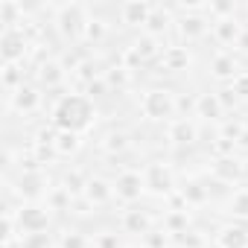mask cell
I'll list each match as a JSON object with an SVG mask.
<instances>
[{
	"label": "cell",
	"instance_id": "43",
	"mask_svg": "<svg viewBox=\"0 0 248 248\" xmlns=\"http://www.w3.org/2000/svg\"><path fill=\"white\" fill-rule=\"evenodd\" d=\"M108 91H111V88H108V82H105L102 76H99L96 82L85 85V96H88V99H96V96H102V93H108Z\"/></svg>",
	"mask_w": 248,
	"mask_h": 248
},
{
	"label": "cell",
	"instance_id": "20",
	"mask_svg": "<svg viewBox=\"0 0 248 248\" xmlns=\"http://www.w3.org/2000/svg\"><path fill=\"white\" fill-rule=\"evenodd\" d=\"M222 99H219V93H199L196 96V117H202V120H207V123H216V120H222Z\"/></svg>",
	"mask_w": 248,
	"mask_h": 248
},
{
	"label": "cell",
	"instance_id": "37",
	"mask_svg": "<svg viewBox=\"0 0 248 248\" xmlns=\"http://www.w3.org/2000/svg\"><path fill=\"white\" fill-rule=\"evenodd\" d=\"M143 239H146V242H143L146 248H170V245L175 242V236H172L170 231H164V228H161V231H155V228H152Z\"/></svg>",
	"mask_w": 248,
	"mask_h": 248
},
{
	"label": "cell",
	"instance_id": "30",
	"mask_svg": "<svg viewBox=\"0 0 248 248\" xmlns=\"http://www.w3.org/2000/svg\"><path fill=\"white\" fill-rule=\"evenodd\" d=\"M102 79L108 82V88L114 91H123V88H129V82H132V70L129 67H123V64H114V67H108L105 73H102Z\"/></svg>",
	"mask_w": 248,
	"mask_h": 248
},
{
	"label": "cell",
	"instance_id": "28",
	"mask_svg": "<svg viewBox=\"0 0 248 248\" xmlns=\"http://www.w3.org/2000/svg\"><path fill=\"white\" fill-rule=\"evenodd\" d=\"M228 213L233 219H242L248 222V187H236L228 199Z\"/></svg>",
	"mask_w": 248,
	"mask_h": 248
},
{
	"label": "cell",
	"instance_id": "35",
	"mask_svg": "<svg viewBox=\"0 0 248 248\" xmlns=\"http://www.w3.org/2000/svg\"><path fill=\"white\" fill-rule=\"evenodd\" d=\"M105 35H108L105 21L91 15V21H88V27H85V35H82V38H85L88 44H102V41H105Z\"/></svg>",
	"mask_w": 248,
	"mask_h": 248
},
{
	"label": "cell",
	"instance_id": "6",
	"mask_svg": "<svg viewBox=\"0 0 248 248\" xmlns=\"http://www.w3.org/2000/svg\"><path fill=\"white\" fill-rule=\"evenodd\" d=\"M114 196L120 202H126V204L140 202L146 196V178H143V172H138V170H123L114 178Z\"/></svg>",
	"mask_w": 248,
	"mask_h": 248
},
{
	"label": "cell",
	"instance_id": "27",
	"mask_svg": "<svg viewBox=\"0 0 248 248\" xmlns=\"http://www.w3.org/2000/svg\"><path fill=\"white\" fill-rule=\"evenodd\" d=\"M0 24H3V30H21L18 24H24V9L15 0H3L0 3Z\"/></svg>",
	"mask_w": 248,
	"mask_h": 248
},
{
	"label": "cell",
	"instance_id": "23",
	"mask_svg": "<svg viewBox=\"0 0 248 248\" xmlns=\"http://www.w3.org/2000/svg\"><path fill=\"white\" fill-rule=\"evenodd\" d=\"M175 24V18H172V9H164V6H155L152 9V18H149V24H146V35H152V38H161L170 27Z\"/></svg>",
	"mask_w": 248,
	"mask_h": 248
},
{
	"label": "cell",
	"instance_id": "14",
	"mask_svg": "<svg viewBox=\"0 0 248 248\" xmlns=\"http://www.w3.org/2000/svg\"><path fill=\"white\" fill-rule=\"evenodd\" d=\"M120 225H123V231H126V233H135V236H146V233L152 231L155 219H152V213H149V210L132 207V210H126V213H123Z\"/></svg>",
	"mask_w": 248,
	"mask_h": 248
},
{
	"label": "cell",
	"instance_id": "39",
	"mask_svg": "<svg viewBox=\"0 0 248 248\" xmlns=\"http://www.w3.org/2000/svg\"><path fill=\"white\" fill-rule=\"evenodd\" d=\"M18 242H21V248H53L50 233H27V236H21Z\"/></svg>",
	"mask_w": 248,
	"mask_h": 248
},
{
	"label": "cell",
	"instance_id": "40",
	"mask_svg": "<svg viewBox=\"0 0 248 248\" xmlns=\"http://www.w3.org/2000/svg\"><path fill=\"white\" fill-rule=\"evenodd\" d=\"M175 242H178V245H184V248H204V245H207V242H204V236H202L199 231H193V228H190V231H184L181 236H175Z\"/></svg>",
	"mask_w": 248,
	"mask_h": 248
},
{
	"label": "cell",
	"instance_id": "1",
	"mask_svg": "<svg viewBox=\"0 0 248 248\" xmlns=\"http://www.w3.org/2000/svg\"><path fill=\"white\" fill-rule=\"evenodd\" d=\"M93 117H96L93 99H88L85 93H64L53 108V129L82 135L93 126Z\"/></svg>",
	"mask_w": 248,
	"mask_h": 248
},
{
	"label": "cell",
	"instance_id": "19",
	"mask_svg": "<svg viewBox=\"0 0 248 248\" xmlns=\"http://www.w3.org/2000/svg\"><path fill=\"white\" fill-rule=\"evenodd\" d=\"M216 248H248V228L245 225H225L216 231Z\"/></svg>",
	"mask_w": 248,
	"mask_h": 248
},
{
	"label": "cell",
	"instance_id": "7",
	"mask_svg": "<svg viewBox=\"0 0 248 248\" xmlns=\"http://www.w3.org/2000/svg\"><path fill=\"white\" fill-rule=\"evenodd\" d=\"M27 35L24 30H3L0 35V56H3V64H21L27 59Z\"/></svg>",
	"mask_w": 248,
	"mask_h": 248
},
{
	"label": "cell",
	"instance_id": "46",
	"mask_svg": "<svg viewBox=\"0 0 248 248\" xmlns=\"http://www.w3.org/2000/svg\"><path fill=\"white\" fill-rule=\"evenodd\" d=\"M219 99H222V108H233V105H236V93H233L231 88L219 91Z\"/></svg>",
	"mask_w": 248,
	"mask_h": 248
},
{
	"label": "cell",
	"instance_id": "50",
	"mask_svg": "<svg viewBox=\"0 0 248 248\" xmlns=\"http://www.w3.org/2000/svg\"><path fill=\"white\" fill-rule=\"evenodd\" d=\"M170 248H184V245H178V242H172V245H170Z\"/></svg>",
	"mask_w": 248,
	"mask_h": 248
},
{
	"label": "cell",
	"instance_id": "21",
	"mask_svg": "<svg viewBox=\"0 0 248 248\" xmlns=\"http://www.w3.org/2000/svg\"><path fill=\"white\" fill-rule=\"evenodd\" d=\"M64 64L59 62V59H47V62H41L38 64V82L44 85V88H59L62 82H64Z\"/></svg>",
	"mask_w": 248,
	"mask_h": 248
},
{
	"label": "cell",
	"instance_id": "31",
	"mask_svg": "<svg viewBox=\"0 0 248 248\" xmlns=\"http://www.w3.org/2000/svg\"><path fill=\"white\" fill-rule=\"evenodd\" d=\"M0 82H3V88H6V96L15 93V91L24 85V70H21V64H3V70H0Z\"/></svg>",
	"mask_w": 248,
	"mask_h": 248
},
{
	"label": "cell",
	"instance_id": "11",
	"mask_svg": "<svg viewBox=\"0 0 248 248\" xmlns=\"http://www.w3.org/2000/svg\"><path fill=\"white\" fill-rule=\"evenodd\" d=\"M38 105H41V91L30 82H24L15 93H9V108L18 114H32L38 111Z\"/></svg>",
	"mask_w": 248,
	"mask_h": 248
},
{
	"label": "cell",
	"instance_id": "13",
	"mask_svg": "<svg viewBox=\"0 0 248 248\" xmlns=\"http://www.w3.org/2000/svg\"><path fill=\"white\" fill-rule=\"evenodd\" d=\"M210 24H213V21H210L207 15H181V18H175V30H178V35H181L184 41H199V38H204V32H207Z\"/></svg>",
	"mask_w": 248,
	"mask_h": 248
},
{
	"label": "cell",
	"instance_id": "18",
	"mask_svg": "<svg viewBox=\"0 0 248 248\" xmlns=\"http://www.w3.org/2000/svg\"><path fill=\"white\" fill-rule=\"evenodd\" d=\"M190 50L187 47H181V44H170V47H164V53H161V67L167 70V73H181V70H187L190 67Z\"/></svg>",
	"mask_w": 248,
	"mask_h": 248
},
{
	"label": "cell",
	"instance_id": "42",
	"mask_svg": "<svg viewBox=\"0 0 248 248\" xmlns=\"http://www.w3.org/2000/svg\"><path fill=\"white\" fill-rule=\"evenodd\" d=\"M236 152V143L233 140H225V138H216L213 140V155L216 158H231Z\"/></svg>",
	"mask_w": 248,
	"mask_h": 248
},
{
	"label": "cell",
	"instance_id": "16",
	"mask_svg": "<svg viewBox=\"0 0 248 248\" xmlns=\"http://www.w3.org/2000/svg\"><path fill=\"white\" fill-rule=\"evenodd\" d=\"M239 73H242V70H239V62H236L233 53H216V56H213V62H210V76H213L216 82H233Z\"/></svg>",
	"mask_w": 248,
	"mask_h": 248
},
{
	"label": "cell",
	"instance_id": "26",
	"mask_svg": "<svg viewBox=\"0 0 248 248\" xmlns=\"http://www.w3.org/2000/svg\"><path fill=\"white\" fill-rule=\"evenodd\" d=\"M132 50L140 56V62H149V59H155V56L161 59V53H164V47H161V38H152V35H146V32H143V35H140V38L132 44Z\"/></svg>",
	"mask_w": 248,
	"mask_h": 248
},
{
	"label": "cell",
	"instance_id": "8",
	"mask_svg": "<svg viewBox=\"0 0 248 248\" xmlns=\"http://www.w3.org/2000/svg\"><path fill=\"white\" fill-rule=\"evenodd\" d=\"M210 175L219 184H239L245 178V164L236 155H231V158H213L210 161Z\"/></svg>",
	"mask_w": 248,
	"mask_h": 248
},
{
	"label": "cell",
	"instance_id": "47",
	"mask_svg": "<svg viewBox=\"0 0 248 248\" xmlns=\"http://www.w3.org/2000/svg\"><path fill=\"white\" fill-rule=\"evenodd\" d=\"M233 50H236V53H248V27H245V32L239 35V41H236Z\"/></svg>",
	"mask_w": 248,
	"mask_h": 248
},
{
	"label": "cell",
	"instance_id": "10",
	"mask_svg": "<svg viewBox=\"0 0 248 248\" xmlns=\"http://www.w3.org/2000/svg\"><path fill=\"white\" fill-rule=\"evenodd\" d=\"M15 193H18L27 204H30V202H38L41 196H47L50 187H47V175H44V170H38V172H21Z\"/></svg>",
	"mask_w": 248,
	"mask_h": 248
},
{
	"label": "cell",
	"instance_id": "38",
	"mask_svg": "<svg viewBox=\"0 0 248 248\" xmlns=\"http://www.w3.org/2000/svg\"><path fill=\"white\" fill-rule=\"evenodd\" d=\"M242 132H245V126L242 123H236V120H225L222 126H219V138H225V140H239L242 138Z\"/></svg>",
	"mask_w": 248,
	"mask_h": 248
},
{
	"label": "cell",
	"instance_id": "24",
	"mask_svg": "<svg viewBox=\"0 0 248 248\" xmlns=\"http://www.w3.org/2000/svg\"><path fill=\"white\" fill-rule=\"evenodd\" d=\"M53 149H56L59 158H70V155H76V152L82 149V135H76V132H59V129H56Z\"/></svg>",
	"mask_w": 248,
	"mask_h": 248
},
{
	"label": "cell",
	"instance_id": "9",
	"mask_svg": "<svg viewBox=\"0 0 248 248\" xmlns=\"http://www.w3.org/2000/svg\"><path fill=\"white\" fill-rule=\"evenodd\" d=\"M152 3L149 0H126V3L120 6V21L132 27V30H146L149 18H152Z\"/></svg>",
	"mask_w": 248,
	"mask_h": 248
},
{
	"label": "cell",
	"instance_id": "29",
	"mask_svg": "<svg viewBox=\"0 0 248 248\" xmlns=\"http://www.w3.org/2000/svg\"><path fill=\"white\" fill-rule=\"evenodd\" d=\"M178 196L184 199V204L187 207H199V204H204L210 196H207V187H202L199 181H187L181 190H178Z\"/></svg>",
	"mask_w": 248,
	"mask_h": 248
},
{
	"label": "cell",
	"instance_id": "33",
	"mask_svg": "<svg viewBox=\"0 0 248 248\" xmlns=\"http://www.w3.org/2000/svg\"><path fill=\"white\" fill-rule=\"evenodd\" d=\"M70 202H73V196L62 187V184H56V187H50V193H47V207L50 210H70Z\"/></svg>",
	"mask_w": 248,
	"mask_h": 248
},
{
	"label": "cell",
	"instance_id": "44",
	"mask_svg": "<svg viewBox=\"0 0 248 248\" xmlns=\"http://www.w3.org/2000/svg\"><path fill=\"white\" fill-rule=\"evenodd\" d=\"M231 91L236 93V99L242 96V99H248V70H242L233 82H231Z\"/></svg>",
	"mask_w": 248,
	"mask_h": 248
},
{
	"label": "cell",
	"instance_id": "41",
	"mask_svg": "<svg viewBox=\"0 0 248 248\" xmlns=\"http://www.w3.org/2000/svg\"><path fill=\"white\" fill-rule=\"evenodd\" d=\"M76 76H79V79H82L85 85H91V82H96V79H99L102 73H99V70L93 67V62H79V67H76Z\"/></svg>",
	"mask_w": 248,
	"mask_h": 248
},
{
	"label": "cell",
	"instance_id": "49",
	"mask_svg": "<svg viewBox=\"0 0 248 248\" xmlns=\"http://www.w3.org/2000/svg\"><path fill=\"white\" fill-rule=\"evenodd\" d=\"M242 126H245V129H248V114H245V117H242Z\"/></svg>",
	"mask_w": 248,
	"mask_h": 248
},
{
	"label": "cell",
	"instance_id": "22",
	"mask_svg": "<svg viewBox=\"0 0 248 248\" xmlns=\"http://www.w3.org/2000/svg\"><path fill=\"white\" fill-rule=\"evenodd\" d=\"M99 146H102V152H105V155H123V152L132 146V140H129V132H123V129H111V132H105V135H102Z\"/></svg>",
	"mask_w": 248,
	"mask_h": 248
},
{
	"label": "cell",
	"instance_id": "34",
	"mask_svg": "<svg viewBox=\"0 0 248 248\" xmlns=\"http://www.w3.org/2000/svg\"><path fill=\"white\" fill-rule=\"evenodd\" d=\"M207 18H210V21H225V18H236V3H233V0H210Z\"/></svg>",
	"mask_w": 248,
	"mask_h": 248
},
{
	"label": "cell",
	"instance_id": "51",
	"mask_svg": "<svg viewBox=\"0 0 248 248\" xmlns=\"http://www.w3.org/2000/svg\"><path fill=\"white\" fill-rule=\"evenodd\" d=\"M143 248H146V245H143Z\"/></svg>",
	"mask_w": 248,
	"mask_h": 248
},
{
	"label": "cell",
	"instance_id": "5",
	"mask_svg": "<svg viewBox=\"0 0 248 248\" xmlns=\"http://www.w3.org/2000/svg\"><path fill=\"white\" fill-rule=\"evenodd\" d=\"M143 178H146V193H152V196H158V199H170V196L178 193V190H175V175H172V170H170L167 164H161V161L149 164V167L143 170Z\"/></svg>",
	"mask_w": 248,
	"mask_h": 248
},
{
	"label": "cell",
	"instance_id": "45",
	"mask_svg": "<svg viewBox=\"0 0 248 248\" xmlns=\"http://www.w3.org/2000/svg\"><path fill=\"white\" fill-rule=\"evenodd\" d=\"M96 248H120V242H117V233H99V239H96Z\"/></svg>",
	"mask_w": 248,
	"mask_h": 248
},
{
	"label": "cell",
	"instance_id": "2",
	"mask_svg": "<svg viewBox=\"0 0 248 248\" xmlns=\"http://www.w3.org/2000/svg\"><path fill=\"white\" fill-rule=\"evenodd\" d=\"M178 96L170 88H149L140 96V114L152 123H172L175 111H178Z\"/></svg>",
	"mask_w": 248,
	"mask_h": 248
},
{
	"label": "cell",
	"instance_id": "36",
	"mask_svg": "<svg viewBox=\"0 0 248 248\" xmlns=\"http://www.w3.org/2000/svg\"><path fill=\"white\" fill-rule=\"evenodd\" d=\"M59 248H91V239L82 231H62L59 233Z\"/></svg>",
	"mask_w": 248,
	"mask_h": 248
},
{
	"label": "cell",
	"instance_id": "4",
	"mask_svg": "<svg viewBox=\"0 0 248 248\" xmlns=\"http://www.w3.org/2000/svg\"><path fill=\"white\" fill-rule=\"evenodd\" d=\"M15 222L21 228V236H27V233H47L53 216H50V207L47 204L30 202V204H21L15 210Z\"/></svg>",
	"mask_w": 248,
	"mask_h": 248
},
{
	"label": "cell",
	"instance_id": "15",
	"mask_svg": "<svg viewBox=\"0 0 248 248\" xmlns=\"http://www.w3.org/2000/svg\"><path fill=\"white\" fill-rule=\"evenodd\" d=\"M213 38L222 44V47H236L239 35L245 32V24L239 18H225V21H213Z\"/></svg>",
	"mask_w": 248,
	"mask_h": 248
},
{
	"label": "cell",
	"instance_id": "17",
	"mask_svg": "<svg viewBox=\"0 0 248 248\" xmlns=\"http://www.w3.org/2000/svg\"><path fill=\"white\" fill-rule=\"evenodd\" d=\"M91 207H102V204H108L111 199H114V181H105V178H99V175H93V178H88V187H85V196H82Z\"/></svg>",
	"mask_w": 248,
	"mask_h": 248
},
{
	"label": "cell",
	"instance_id": "48",
	"mask_svg": "<svg viewBox=\"0 0 248 248\" xmlns=\"http://www.w3.org/2000/svg\"><path fill=\"white\" fill-rule=\"evenodd\" d=\"M236 149H245V152H248V129H245V132H242V138L236 140Z\"/></svg>",
	"mask_w": 248,
	"mask_h": 248
},
{
	"label": "cell",
	"instance_id": "3",
	"mask_svg": "<svg viewBox=\"0 0 248 248\" xmlns=\"http://www.w3.org/2000/svg\"><path fill=\"white\" fill-rule=\"evenodd\" d=\"M88 21H91V15H88V6H85V3L70 0V3L56 6V30H59L62 38H67V41H79V38L85 35Z\"/></svg>",
	"mask_w": 248,
	"mask_h": 248
},
{
	"label": "cell",
	"instance_id": "25",
	"mask_svg": "<svg viewBox=\"0 0 248 248\" xmlns=\"http://www.w3.org/2000/svg\"><path fill=\"white\" fill-rule=\"evenodd\" d=\"M164 231H170L172 236H181L184 231H190V210L187 207H172L164 216Z\"/></svg>",
	"mask_w": 248,
	"mask_h": 248
},
{
	"label": "cell",
	"instance_id": "12",
	"mask_svg": "<svg viewBox=\"0 0 248 248\" xmlns=\"http://www.w3.org/2000/svg\"><path fill=\"white\" fill-rule=\"evenodd\" d=\"M167 138H170L175 146H193V143L199 140V126H196V120H190V117H175V120L170 123Z\"/></svg>",
	"mask_w": 248,
	"mask_h": 248
},
{
	"label": "cell",
	"instance_id": "32",
	"mask_svg": "<svg viewBox=\"0 0 248 248\" xmlns=\"http://www.w3.org/2000/svg\"><path fill=\"white\" fill-rule=\"evenodd\" d=\"M62 187L73 196V199H79V196H85V187H88V178L79 172V170H70V172H64V178H62Z\"/></svg>",
	"mask_w": 248,
	"mask_h": 248
}]
</instances>
